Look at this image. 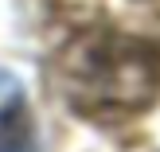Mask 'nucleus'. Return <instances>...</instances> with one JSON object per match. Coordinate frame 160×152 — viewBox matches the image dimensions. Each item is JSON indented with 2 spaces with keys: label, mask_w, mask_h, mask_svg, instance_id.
<instances>
[{
  "label": "nucleus",
  "mask_w": 160,
  "mask_h": 152,
  "mask_svg": "<svg viewBox=\"0 0 160 152\" xmlns=\"http://www.w3.org/2000/svg\"><path fill=\"white\" fill-rule=\"evenodd\" d=\"M0 152H35V121L12 74H0Z\"/></svg>",
  "instance_id": "nucleus-2"
},
{
  "label": "nucleus",
  "mask_w": 160,
  "mask_h": 152,
  "mask_svg": "<svg viewBox=\"0 0 160 152\" xmlns=\"http://www.w3.org/2000/svg\"><path fill=\"white\" fill-rule=\"evenodd\" d=\"M62 101L86 121H129L160 94V47L125 31H86L59 55Z\"/></svg>",
  "instance_id": "nucleus-1"
}]
</instances>
